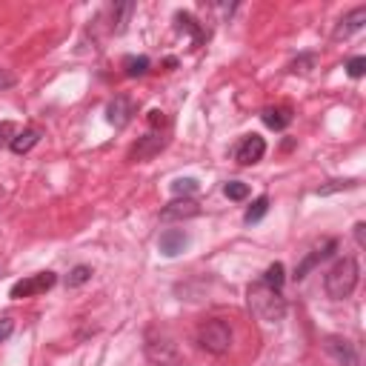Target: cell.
I'll use <instances>...</instances> for the list:
<instances>
[{"label":"cell","instance_id":"19","mask_svg":"<svg viewBox=\"0 0 366 366\" xmlns=\"http://www.w3.org/2000/svg\"><path fill=\"white\" fill-rule=\"evenodd\" d=\"M266 286H272V289H280L283 286V280H286V269H283V263H272L266 272H263V278H261Z\"/></svg>","mask_w":366,"mask_h":366},{"label":"cell","instance_id":"22","mask_svg":"<svg viewBox=\"0 0 366 366\" xmlns=\"http://www.w3.org/2000/svg\"><path fill=\"white\" fill-rule=\"evenodd\" d=\"M175 21H178V29H181V32L186 29V32H192V35H195V43H200V40H203V32H200V26L195 23V18H192V15L178 12V15H175Z\"/></svg>","mask_w":366,"mask_h":366},{"label":"cell","instance_id":"20","mask_svg":"<svg viewBox=\"0 0 366 366\" xmlns=\"http://www.w3.org/2000/svg\"><path fill=\"white\" fill-rule=\"evenodd\" d=\"M198 189H200V186H198L195 178H178V181L172 183V195H175V198H192Z\"/></svg>","mask_w":366,"mask_h":366},{"label":"cell","instance_id":"10","mask_svg":"<svg viewBox=\"0 0 366 366\" xmlns=\"http://www.w3.org/2000/svg\"><path fill=\"white\" fill-rule=\"evenodd\" d=\"M186 246H189V238H186L183 229H166V232L161 235V241H158V249H161V255H166V258L181 255Z\"/></svg>","mask_w":366,"mask_h":366},{"label":"cell","instance_id":"16","mask_svg":"<svg viewBox=\"0 0 366 366\" xmlns=\"http://www.w3.org/2000/svg\"><path fill=\"white\" fill-rule=\"evenodd\" d=\"M149 57L146 55H140V57H126L123 60V75L126 78H140V75H146V72H149Z\"/></svg>","mask_w":366,"mask_h":366},{"label":"cell","instance_id":"17","mask_svg":"<svg viewBox=\"0 0 366 366\" xmlns=\"http://www.w3.org/2000/svg\"><path fill=\"white\" fill-rule=\"evenodd\" d=\"M92 275H95V272H92V266H84V263H81V266H75V269L69 272L66 286H69V289H78V286L89 283V280H92Z\"/></svg>","mask_w":366,"mask_h":366},{"label":"cell","instance_id":"26","mask_svg":"<svg viewBox=\"0 0 366 366\" xmlns=\"http://www.w3.org/2000/svg\"><path fill=\"white\" fill-rule=\"evenodd\" d=\"M309 66H315V55H304V57H298L295 63H292V72H301V75H307Z\"/></svg>","mask_w":366,"mask_h":366},{"label":"cell","instance_id":"11","mask_svg":"<svg viewBox=\"0 0 366 366\" xmlns=\"http://www.w3.org/2000/svg\"><path fill=\"white\" fill-rule=\"evenodd\" d=\"M106 120L115 126V129H123L129 120H132V101L129 98H115L109 106H106Z\"/></svg>","mask_w":366,"mask_h":366},{"label":"cell","instance_id":"27","mask_svg":"<svg viewBox=\"0 0 366 366\" xmlns=\"http://www.w3.org/2000/svg\"><path fill=\"white\" fill-rule=\"evenodd\" d=\"M12 137H15V126L9 120H4V123H0V146L12 143Z\"/></svg>","mask_w":366,"mask_h":366},{"label":"cell","instance_id":"23","mask_svg":"<svg viewBox=\"0 0 366 366\" xmlns=\"http://www.w3.org/2000/svg\"><path fill=\"white\" fill-rule=\"evenodd\" d=\"M224 195H227L229 200H246V198H249V186H246L244 181H229V183L224 186Z\"/></svg>","mask_w":366,"mask_h":366},{"label":"cell","instance_id":"3","mask_svg":"<svg viewBox=\"0 0 366 366\" xmlns=\"http://www.w3.org/2000/svg\"><path fill=\"white\" fill-rule=\"evenodd\" d=\"M198 343L200 349L212 355H227L232 349V329L224 321H206L198 326Z\"/></svg>","mask_w":366,"mask_h":366},{"label":"cell","instance_id":"9","mask_svg":"<svg viewBox=\"0 0 366 366\" xmlns=\"http://www.w3.org/2000/svg\"><path fill=\"white\" fill-rule=\"evenodd\" d=\"M198 215H200V206L192 198H178L161 209V221H189V217H198Z\"/></svg>","mask_w":366,"mask_h":366},{"label":"cell","instance_id":"1","mask_svg":"<svg viewBox=\"0 0 366 366\" xmlns=\"http://www.w3.org/2000/svg\"><path fill=\"white\" fill-rule=\"evenodd\" d=\"M246 301H249L252 315L261 318V321H266V324H278L286 315V298L280 295V289H272L263 280H258V283L249 286Z\"/></svg>","mask_w":366,"mask_h":366},{"label":"cell","instance_id":"31","mask_svg":"<svg viewBox=\"0 0 366 366\" xmlns=\"http://www.w3.org/2000/svg\"><path fill=\"white\" fill-rule=\"evenodd\" d=\"M149 123H152V126H164V123H166V118H164V112H158V109H152V112H149Z\"/></svg>","mask_w":366,"mask_h":366},{"label":"cell","instance_id":"13","mask_svg":"<svg viewBox=\"0 0 366 366\" xmlns=\"http://www.w3.org/2000/svg\"><path fill=\"white\" fill-rule=\"evenodd\" d=\"M263 123L269 126V129H275V132H280V129H286L289 123H292V109L289 106H269V109H263Z\"/></svg>","mask_w":366,"mask_h":366},{"label":"cell","instance_id":"29","mask_svg":"<svg viewBox=\"0 0 366 366\" xmlns=\"http://www.w3.org/2000/svg\"><path fill=\"white\" fill-rule=\"evenodd\" d=\"M12 332H15V324H12L9 318H0V343L9 341V338H12Z\"/></svg>","mask_w":366,"mask_h":366},{"label":"cell","instance_id":"14","mask_svg":"<svg viewBox=\"0 0 366 366\" xmlns=\"http://www.w3.org/2000/svg\"><path fill=\"white\" fill-rule=\"evenodd\" d=\"M164 149V137L161 135H146L135 149H132V161H146V158H152L155 152Z\"/></svg>","mask_w":366,"mask_h":366},{"label":"cell","instance_id":"6","mask_svg":"<svg viewBox=\"0 0 366 366\" xmlns=\"http://www.w3.org/2000/svg\"><path fill=\"white\" fill-rule=\"evenodd\" d=\"M326 352L335 358L338 366H360V355H358L355 343L346 341V338L329 335V338H326Z\"/></svg>","mask_w":366,"mask_h":366},{"label":"cell","instance_id":"4","mask_svg":"<svg viewBox=\"0 0 366 366\" xmlns=\"http://www.w3.org/2000/svg\"><path fill=\"white\" fill-rule=\"evenodd\" d=\"M55 283H57V275L55 272H38V275H29V278L18 280L12 286L9 295L15 301H23V298H32V295H43V292H49Z\"/></svg>","mask_w":366,"mask_h":366},{"label":"cell","instance_id":"30","mask_svg":"<svg viewBox=\"0 0 366 366\" xmlns=\"http://www.w3.org/2000/svg\"><path fill=\"white\" fill-rule=\"evenodd\" d=\"M355 241H358L360 249L366 246V224H355Z\"/></svg>","mask_w":366,"mask_h":366},{"label":"cell","instance_id":"28","mask_svg":"<svg viewBox=\"0 0 366 366\" xmlns=\"http://www.w3.org/2000/svg\"><path fill=\"white\" fill-rule=\"evenodd\" d=\"M18 84V78L12 75V72L9 69H0V92H4V89H12Z\"/></svg>","mask_w":366,"mask_h":366},{"label":"cell","instance_id":"5","mask_svg":"<svg viewBox=\"0 0 366 366\" xmlns=\"http://www.w3.org/2000/svg\"><path fill=\"white\" fill-rule=\"evenodd\" d=\"M263 155H266V140L261 135H246L235 146V161L241 166H255L258 161H263Z\"/></svg>","mask_w":366,"mask_h":366},{"label":"cell","instance_id":"24","mask_svg":"<svg viewBox=\"0 0 366 366\" xmlns=\"http://www.w3.org/2000/svg\"><path fill=\"white\" fill-rule=\"evenodd\" d=\"M346 75H349V78H355V81H358V78H363V75H366V57H360V55H358V57H352V60L346 63Z\"/></svg>","mask_w":366,"mask_h":366},{"label":"cell","instance_id":"21","mask_svg":"<svg viewBox=\"0 0 366 366\" xmlns=\"http://www.w3.org/2000/svg\"><path fill=\"white\" fill-rule=\"evenodd\" d=\"M135 12V4H129V0H126V4H118L115 6V32L120 35V32H126V23H129V15Z\"/></svg>","mask_w":366,"mask_h":366},{"label":"cell","instance_id":"7","mask_svg":"<svg viewBox=\"0 0 366 366\" xmlns=\"http://www.w3.org/2000/svg\"><path fill=\"white\" fill-rule=\"evenodd\" d=\"M146 358L158 366H172V363H178L181 355H178V346L169 338H152L149 343H146Z\"/></svg>","mask_w":366,"mask_h":366},{"label":"cell","instance_id":"18","mask_svg":"<svg viewBox=\"0 0 366 366\" xmlns=\"http://www.w3.org/2000/svg\"><path fill=\"white\" fill-rule=\"evenodd\" d=\"M266 212H269V198H266V195H261V198H258V200H252V206L246 209L244 221H246V224H258Z\"/></svg>","mask_w":366,"mask_h":366},{"label":"cell","instance_id":"12","mask_svg":"<svg viewBox=\"0 0 366 366\" xmlns=\"http://www.w3.org/2000/svg\"><path fill=\"white\" fill-rule=\"evenodd\" d=\"M363 23H366V6H358V9H352L346 18H341V23H338V29H335V38H338V40H341V38H349V35L360 32Z\"/></svg>","mask_w":366,"mask_h":366},{"label":"cell","instance_id":"15","mask_svg":"<svg viewBox=\"0 0 366 366\" xmlns=\"http://www.w3.org/2000/svg\"><path fill=\"white\" fill-rule=\"evenodd\" d=\"M38 143H40V129H26V132H18L9 146H12L15 155H26L29 149H35Z\"/></svg>","mask_w":366,"mask_h":366},{"label":"cell","instance_id":"25","mask_svg":"<svg viewBox=\"0 0 366 366\" xmlns=\"http://www.w3.org/2000/svg\"><path fill=\"white\" fill-rule=\"evenodd\" d=\"M355 186H358L355 181H332V183L321 186V189H318V195H332V192H341V189H355Z\"/></svg>","mask_w":366,"mask_h":366},{"label":"cell","instance_id":"2","mask_svg":"<svg viewBox=\"0 0 366 366\" xmlns=\"http://www.w3.org/2000/svg\"><path fill=\"white\" fill-rule=\"evenodd\" d=\"M358 278H360V269H358V261L355 258H341L324 278V289L332 301H343L349 298L355 286H358Z\"/></svg>","mask_w":366,"mask_h":366},{"label":"cell","instance_id":"8","mask_svg":"<svg viewBox=\"0 0 366 366\" xmlns=\"http://www.w3.org/2000/svg\"><path fill=\"white\" fill-rule=\"evenodd\" d=\"M335 249H338V241H335V238H326L321 246H315V249H312V252H309V255L301 261V266L295 269V280H304V278H307V275H309V272H312V269H315L321 261H326V258H329Z\"/></svg>","mask_w":366,"mask_h":366}]
</instances>
